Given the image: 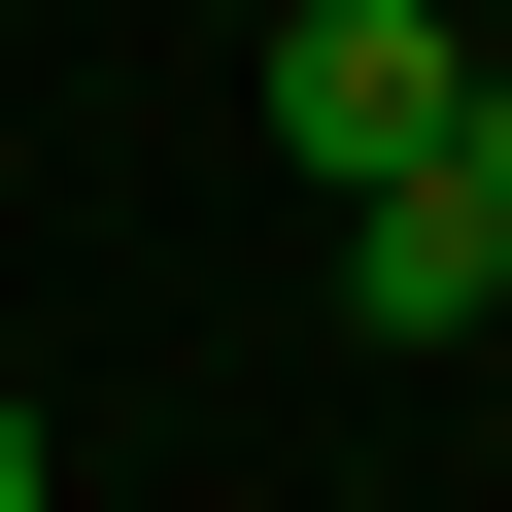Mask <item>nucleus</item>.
Returning <instances> with one entry per match:
<instances>
[{
  "label": "nucleus",
  "instance_id": "39448f33",
  "mask_svg": "<svg viewBox=\"0 0 512 512\" xmlns=\"http://www.w3.org/2000/svg\"><path fill=\"white\" fill-rule=\"evenodd\" d=\"M478 35H512V0H478Z\"/></svg>",
  "mask_w": 512,
  "mask_h": 512
},
{
  "label": "nucleus",
  "instance_id": "f257e3e1",
  "mask_svg": "<svg viewBox=\"0 0 512 512\" xmlns=\"http://www.w3.org/2000/svg\"><path fill=\"white\" fill-rule=\"evenodd\" d=\"M444 103H478V0H274V137L376 205V171H444Z\"/></svg>",
  "mask_w": 512,
  "mask_h": 512
},
{
  "label": "nucleus",
  "instance_id": "f03ea898",
  "mask_svg": "<svg viewBox=\"0 0 512 512\" xmlns=\"http://www.w3.org/2000/svg\"><path fill=\"white\" fill-rule=\"evenodd\" d=\"M342 308H376V342H478V308H512V239H478L444 171H376V205H342Z\"/></svg>",
  "mask_w": 512,
  "mask_h": 512
},
{
  "label": "nucleus",
  "instance_id": "7ed1b4c3",
  "mask_svg": "<svg viewBox=\"0 0 512 512\" xmlns=\"http://www.w3.org/2000/svg\"><path fill=\"white\" fill-rule=\"evenodd\" d=\"M444 205H478V239H512V35H478V103H444Z\"/></svg>",
  "mask_w": 512,
  "mask_h": 512
},
{
  "label": "nucleus",
  "instance_id": "20e7f679",
  "mask_svg": "<svg viewBox=\"0 0 512 512\" xmlns=\"http://www.w3.org/2000/svg\"><path fill=\"white\" fill-rule=\"evenodd\" d=\"M0 512H69V410H35V376H0Z\"/></svg>",
  "mask_w": 512,
  "mask_h": 512
}]
</instances>
